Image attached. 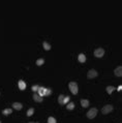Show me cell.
I'll return each mask as SVG.
<instances>
[{
	"label": "cell",
	"mask_w": 122,
	"mask_h": 123,
	"mask_svg": "<svg viewBox=\"0 0 122 123\" xmlns=\"http://www.w3.org/2000/svg\"><path fill=\"white\" fill-rule=\"evenodd\" d=\"M78 60H79L81 63H84V62L86 61V56H85L84 54H80L79 57H78Z\"/></svg>",
	"instance_id": "obj_11"
},
{
	"label": "cell",
	"mask_w": 122,
	"mask_h": 123,
	"mask_svg": "<svg viewBox=\"0 0 122 123\" xmlns=\"http://www.w3.org/2000/svg\"><path fill=\"white\" fill-rule=\"evenodd\" d=\"M48 123H56V119L54 118V117H49Z\"/></svg>",
	"instance_id": "obj_21"
},
{
	"label": "cell",
	"mask_w": 122,
	"mask_h": 123,
	"mask_svg": "<svg viewBox=\"0 0 122 123\" xmlns=\"http://www.w3.org/2000/svg\"><path fill=\"white\" fill-rule=\"evenodd\" d=\"M43 49H45L46 51H50V50L52 49L51 48V44H49L47 41H43Z\"/></svg>",
	"instance_id": "obj_13"
},
{
	"label": "cell",
	"mask_w": 122,
	"mask_h": 123,
	"mask_svg": "<svg viewBox=\"0 0 122 123\" xmlns=\"http://www.w3.org/2000/svg\"><path fill=\"white\" fill-rule=\"evenodd\" d=\"M38 87H39V86L34 85V86H32V87H31V90H32L33 92H36V91H37V89H38Z\"/></svg>",
	"instance_id": "obj_23"
},
{
	"label": "cell",
	"mask_w": 122,
	"mask_h": 123,
	"mask_svg": "<svg viewBox=\"0 0 122 123\" xmlns=\"http://www.w3.org/2000/svg\"><path fill=\"white\" fill-rule=\"evenodd\" d=\"M0 123H1V121H0Z\"/></svg>",
	"instance_id": "obj_26"
},
{
	"label": "cell",
	"mask_w": 122,
	"mask_h": 123,
	"mask_svg": "<svg viewBox=\"0 0 122 123\" xmlns=\"http://www.w3.org/2000/svg\"><path fill=\"white\" fill-rule=\"evenodd\" d=\"M43 63H45V60L43 59H38L37 61H36V65H37V66H41Z\"/></svg>",
	"instance_id": "obj_18"
},
{
	"label": "cell",
	"mask_w": 122,
	"mask_h": 123,
	"mask_svg": "<svg viewBox=\"0 0 122 123\" xmlns=\"http://www.w3.org/2000/svg\"><path fill=\"white\" fill-rule=\"evenodd\" d=\"M37 91H38L37 94L39 96H41V97H43V96H45V92H46V88L45 87H38Z\"/></svg>",
	"instance_id": "obj_7"
},
{
	"label": "cell",
	"mask_w": 122,
	"mask_h": 123,
	"mask_svg": "<svg viewBox=\"0 0 122 123\" xmlns=\"http://www.w3.org/2000/svg\"><path fill=\"white\" fill-rule=\"evenodd\" d=\"M33 99H34V101H36V103H41L43 98L38 95L37 93H34V95H33Z\"/></svg>",
	"instance_id": "obj_8"
},
{
	"label": "cell",
	"mask_w": 122,
	"mask_h": 123,
	"mask_svg": "<svg viewBox=\"0 0 122 123\" xmlns=\"http://www.w3.org/2000/svg\"><path fill=\"white\" fill-rule=\"evenodd\" d=\"M98 75L97 74V71L95 69H90L89 71H88V74H87V78L88 79H94V78H96Z\"/></svg>",
	"instance_id": "obj_5"
},
{
	"label": "cell",
	"mask_w": 122,
	"mask_h": 123,
	"mask_svg": "<svg viewBox=\"0 0 122 123\" xmlns=\"http://www.w3.org/2000/svg\"><path fill=\"white\" fill-rule=\"evenodd\" d=\"M97 115V109H95V108H93L91 110H89L88 111V113H87V117L89 119H93V118H95V116Z\"/></svg>",
	"instance_id": "obj_2"
},
{
	"label": "cell",
	"mask_w": 122,
	"mask_h": 123,
	"mask_svg": "<svg viewBox=\"0 0 122 123\" xmlns=\"http://www.w3.org/2000/svg\"><path fill=\"white\" fill-rule=\"evenodd\" d=\"M114 90H116V88L113 87V86H108V87H107V92H108L109 94H111Z\"/></svg>",
	"instance_id": "obj_16"
},
{
	"label": "cell",
	"mask_w": 122,
	"mask_h": 123,
	"mask_svg": "<svg viewBox=\"0 0 122 123\" xmlns=\"http://www.w3.org/2000/svg\"><path fill=\"white\" fill-rule=\"evenodd\" d=\"M63 99H64V95H62V94H60L58 97V101L60 104H63Z\"/></svg>",
	"instance_id": "obj_20"
},
{
	"label": "cell",
	"mask_w": 122,
	"mask_h": 123,
	"mask_svg": "<svg viewBox=\"0 0 122 123\" xmlns=\"http://www.w3.org/2000/svg\"><path fill=\"white\" fill-rule=\"evenodd\" d=\"M114 72H115V75H117V77H121L122 75V66H118L117 68L114 70Z\"/></svg>",
	"instance_id": "obj_9"
},
{
	"label": "cell",
	"mask_w": 122,
	"mask_h": 123,
	"mask_svg": "<svg viewBox=\"0 0 122 123\" xmlns=\"http://www.w3.org/2000/svg\"><path fill=\"white\" fill-rule=\"evenodd\" d=\"M12 107H14L15 110H18V111L22 110V108H23L22 103H12Z\"/></svg>",
	"instance_id": "obj_10"
},
{
	"label": "cell",
	"mask_w": 122,
	"mask_h": 123,
	"mask_svg": "<svg viewBox=\"0 0 122 123\" xmlns=\"http://www.w3.org/2000/svg\"><path fill=\"white\" fill-rule=\"evenodd\" d=\"M52 94V89L50 88H46V92H45V96H49Z\"/></svg>",
	"instance_id": "obj_19"
},
{
	"label": "cell",
	"mask_w": 122,
	"mask_h": 123,
	"mask_svg": "<svg viewBox=\"0 0 122 123\" xmlns=\"http://www.w3.org/2000/svg\"><path fill=\"white\" fill-rule=\"evenodd\" d=\"M68 87H69V90H71V92L72 94H78V92H79V88H78V84L76 82H71L68 84Z\"/></svg>",
	"instance_id": "obj_1"
},
{
	"label": "cell",
	"mask_w": 122,
	"mask_h": 123,
	"mask_svg": "<svg viewBox=\"0 0 122 123\" xmlns=\"http://www.w3.org/2000/svg\"><path fill=\"white\" fill-rule=\"evenodd\" d=\"M69 99H71V97H69V96H64V99H63V104H66V103L69 101Z\"/></svg>",
	"instance_id": "obj_22"
},
{
	"label": "cell",
	"mask_w": 122,
	"mask_h": 123,
	"mask_svg": "<svg viewBox=\"0 0 122 123\" xmlns=\"http://www.w3.org/2000/svg\"><path fill=\"white\" fill-rule=\"evenodd\" d=\"M29 123H37V122H29Z\"/></svg>",
	"instance_id": "obj_25"
},
{
	"label": "cell",
	"mask_w": 122,
	"mask_h": 123,
	"mask_svg": "<svg viewBox=\"0 0 122 123\" xmlns=\"http://www.w3.org/2000/svg\"><path fill=\"white\" fill-rule=\"evenodd\" d=\"M121 89H122V86H119V87H118V91H121Z\"/></svg>",
	"instance_id": "obj_24"
},
{
	"label": "cell",
	"mask_w": 122,
	"mask_h": 123,
	"mask_svg": "<svg viewBox=\"0 0 122 123\" xmlns=\"http://www.w3.org/2000/svg\"><path fill=\"white\" fill-rule=\"evenodd\" d=\"M66 109L69 110V111L74 110V109H75V103H66Z\"/></svg>",
	"instance_id": "obj_14"
},
{
	"label": "cell",
	"mask_w": 122,
	"mask_h": 123,
	"mask_svg": "<svg viewBox=\"0 0 122 123\" xmlns=\"http://www.w3.org/2000/svg\"><path fill=\"white\" fill-rule=\"evenodd\" d=\"M12 109H5V110H3V111H2V114L5 115V116H7V115L12 114Z\"/></svg>",
	"instance_id": "obj_15"
},
{
	"label": "cell",
	"mask_w": 122,
	"mask_h": 123,
	"mask_svg": "<svg viewBox=\"0 0 122 123\" xmlns=\"http://www.w3.org/2000/svg\"><path fill=\"white\" fill-rule=\"evenodd\" d=\"M18 86H19L20 90H24V89H26V83L23 80H20L19 82H18Z\"/></svg>",
	"instance_id": "obj_6"
},
{
	"label": "cell",
	"mask_w": 122,
	"mask_h": 123,
	"mask_svg": "<svg viewBox=\"0 0 122 123\" xmlns=\"http://www.w3.org/2000/svg\"><path fill=\"white\" fill-rule=\"evenodd\" d=\"M103 54H105V50H103L102 48H98L94 51V56L97 57V58H102V57L103 56Z\"/></svg>",
	"instance_id": "obj_3"
},
{
	"label": "cell",
	"mask_w": 122,
	"mask_h": 123,
	"mask_svg": "<svg viewBox=\"0 0 122 123\" xmlns=\"http://www.w3.org/2000/svg\"><path fill=\"white\" fill-rule=\"evenodd\" d=\"M81 104H82L83 108H87V107H89V100H87V99H82Z\"/></svg>",
	"instance_id": "obj_12"
},
{
	"label": "cell",
	"mask_w": 122,
	"mask_h": 123,
	"mask_svg": "<svg viewBox=\"0 0 122 123\" xmlns=\"http://www.w3.org/2000/svg\"><path fill=\"white\" fill-rule=\"evenodd\" d=\"M113 111V106H111V104H107V106H105L102 109V114H109L111 113V112Z\"/></svg>",
	"instance_id": "obj_4"
},
{
	"label": "cell",
	"mask_w": 122,
	"mask_h": 123,
	"mask_svg": "<svg viewBox=\"0 0 122 123\" xmlns=\"http://www.w3.org/2000/svg\"><path fill=\"white\" fill-rule=\"evenodd\" d=\"M33 114H34V109H32V108H31V109H29V110H28V111H27V116H28V117L32 116Z\"/></svg>",
	"instance_id": "obj_17"
}]
</instances>
